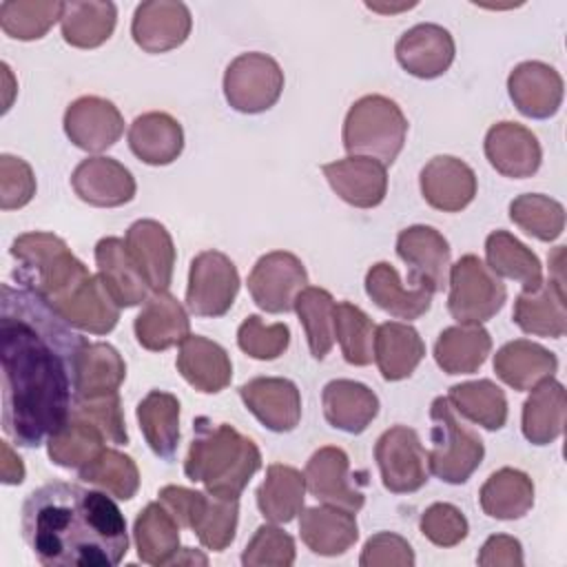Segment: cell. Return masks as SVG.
Segmentation results:
<instances>
[{"label": "cell", "mask_w": 567, "mask_h": 567, "mask_svg": "<svg viewBox=\"0 0 567 567\" xmlns=\"http://www.w3.org/2000/svg\"><path fill=\"white\" fill-rule=\"evenodd\" d=\"M86 343L40 295L0 286L2 430L13 443L38 447L71 419Z\"/></svg>", "instance_id": "6da1fadb"}, {"label": "cell", "mask_w": 567, "mask_h": 567, "mask_svg": "<svg viewBox=\"0 0 567 567\" xmlns=\"http://www.w3.org/2000/svg\"><path fill=\"white\" fill-rule=\"evenodd\" d=\"M20 514L22 538L47 567H113L126 556L124 514L104 492L51 481L24 498Z\"/></svg>", "instance_id": "7a4b0ae2"}, {"label": "cell", "mask_w": 567, "mask_h": 567, "mask_svg": "<svg viewBox=\"0 0 567 567\" xmlns=\"http://www.w3.org/2000/svg\"><path fill=\"white\" fill-rule=\"evenodd\" d=\"M261 467V452L252 439L228 423L197 416L193 441L184 461V474L202 483L208 494L239 498L252 474Z\"/></svg>", "instance_id": "3957f363"}, {"label": "cell", "mask_w": 567, "mask_h": 567, "mask_svg": "<svg viewBox=\"0 0 567 567\" xmlns=\"http://www.w3.org/2000/svg\"><path fill=\"white\" fill-rule=\"evenodd\" d=\"M16 259L13 277L53 308L64 303L78 286L91 277L89 268L69 250L66 241L53 233H24L11 244Z\"/></svg>", "instance_id": "277c9868"}, {"label": "cell", "mask_w": 567, "mask_h": 567, "mask_svg": "<svg viewBox=\"0 0 567 567\" xmlns=\"http://www.w3.org/2000/svg\"><path fill=\"white\" fill-rule=\"evenodd\" d=\"M408 120L401 106L385 95L359 97L343 122V148L348 155L372 157L390 166L403 151Z\"/></svg>", "instance_id": "5b68a950"}, {"label": "cell", "mask_w": 567, "mask_h": 567, "mask_svg": "<svg viewBox=\"0 0 567 567\" xmlns=\"http://www.w3.org/2000/svg\"><path fill=\"white\" fill-rule=\"evenodd\" d=\"M432 421V450L427 452L430 472L450 483H465L481 465L485 445L476 432L465 427L447 396H436L430 405Z\"/></svg>", "instance_id": "8992f818"}, {"label": "cell", "mask_w": 567, "mask_h": 567, "mask_svg": "<svg viewBox=\"0 0 567 567\" xmlns=\"http://www.w3.org/2000/svg\"><path fill=\"white\" fill-rule=\"evenodd\" d=\"M157 496L179 527L193 529L206 549L224 551L235 540L239 498H221L182 485H166Z\"/></svg>", "instance_id": "52a82bcc"}, {"label": "cell", "mask_w": 567, "mask_h": 567, "mask_svg": "<svg viewBox=\"0 0 567 567\" xmlns=\"http://www.w3.org/2000/svg\"><path fill=\"white\" fill-rule=\"evenodd\" d=\"M447 310L458 323L489 321L505 303V284L476 255H463L447 272Z\"/></svg>", "instance_id": "ba28073f"}, {"label": "cell", "mask_w": 567, "mask_h": 567, "mask_svg": "<svg viewBox=\"0 0 567 567\" xmlns=\"http://www.w3.org/2000/svg\"><path fill=\"white\" fill-rule=\"evenodd\" d=\"M284 91V71L275 58L250 51L237 55L224 73L226 102L239 113H264Z\"/></svg>", "instance_id": "9c48e42d"}, {"label": "cell", "mask_w": 567, "mask_h": 567, "mask_svg": "<svg viewBox=\"0 0 567 567\" xmlns=\"http://www.w3.org/2000/svg\"><path fill=\"white\" fill-rule=\"evenodd\" d=\"M239 292L237 266L219 250L193 257L186 286V308L197 317H221Z\"/></svg>", "instance_id": "30bf717a"}, {"label": "cell", "mask_w": 567, "mask_h": 567, "mask_svg": "<svg viewBox=\"0 0 567 567\" xmlns=\"http://www.w3.org/2000/svg\"><path fill=\"white\" fill-rule=\"evenodd\" d=\"M374 458L383 487L392 494H410L427 483V452L419 434L408 425L385 430L374 445Z\"/></svg>", "instance_id": "8fae6325"}, {"label": "cell", "mask_w": 567, "mask_h": 567, "mask_svg": "<svg viewBox=\"0 0 567 567\" xmlns=\"http://www.w3.org/2000/svg\"><path fill=\"white\" fill-rule=\"evenodd\" d=\"M308 286V272L301 259L288 250H272L257 259L248 275L252 301L270 312H290L297 295Z\"/></svg>", "instance_id": "7c38bea8"}, {"label": "cell", "mask_w": 567, "mask_h": 567, "mask_svg": "<svg viewBox=\"0 0 567 567\" xmlns=\"http://www.w3.org/2000/svg\"><path fill=\"white\" fill-rule=\"evenodd\" d=\"M303 478H306V489L323 505L359 512L365 503V496L350 472V458L341 447H334V445L319 447L308 458Z\"/></svg>", "instance_id": "4fadbf2b"}, {"label": "cell", "mask_w": 567, "mask_h": 567, "mask_svg": "<svg viewBox=\"0 0 567 567\" xmlns=\"http://www.w3.org/2000/svg\"><path fill=\"white\" fill-rule=\"evenodd\" d=\"M64 133L78 148L102 153L122 137L124 117L111 100L84 95L66 106Z\"/></svg>", "instance_id": "5bb4252c"}, {"label": "cell", "mask_w": 567, "mask_h": 567, "mask_svg": "<svg viewBox=\"0 0 567 567\" xmlns=\"http://www.w3.org/2000/svg\"><path fill=\"white\" fill-rule=\"evenodd\" d=\"M563 250L554 264L556 275L540 284L534 292H520L514 301L512 319L514 323L536 337L558 339L567 332V312H565V279H563Z\"/></svg>", "instance_id": "9a60e30c"}, {"label": "cell", "mask_w": 567, "mask_h": 567, "mask_svg": "<svg viewBox=\"0 0 567 567\" xmlns=\"http://www.w3.org/2000/svg\"><path fill=\"white\" fill-rule=\"evenodd\" d=\"M193 27L190 11L177 0H148L137 4L131 35L146 53H164L186 42Z\"/></svg>", "instance_id": "2e32d148"}, {"label": "cell", "mask_w": 567, "mask_h": 567, "mask_svg": "<svg viewBox=\"0 0 567 567\" xmlns=\"http://www.w3.org/2000/svg\"><path fill=\"white\" fill-rule=\"evenodd\" d=\"M248 412L272 432H292L301 421V394L290 379L255 377L239 385Z\"/></svg>", "instance_id": "e0dca14e"}, {"label": "cell", "mask_w": 567, "mask_h": 567, "mask_svg": "<svg viewBox=\"0 0 567 567\" xmlns=\"http://www.w3.org/2000/svg\"><path fill=\"white\" fill-rule=\"evenodd\" d=\"M394 53L410 75L434 80L452 66L456 47L447 29L434 22H421L399 38Z\"/></svg>", "instance_id": "ac0fdd59"}, {"label": "cell", "mask_w": 567, "mask_h": 567, "mask_svg": "<svg viewBox=\"0 0 567 567\" xmlns=\"http://www.w3.org/2000/svg\"><path fill=\"white\" fill-rule=\"evenodd\" d=\"M124 244L151 292L168 290L175 270V246L171 233L155 219H137L128 226Z\"/></svg>", "instance_id": "d6986e66"}, {"label": "cell", "mask_w": 567, "mask_h": 567, "mask_svg": "<svg viewBox=\"0 0 567 567\" xmlns=\"http://www.w3.org/2000/svg\"><path fill=\"white\" fill-rule=\"evenodd\" d=\"M75 195L97 208H115L135 197V177L113 157H86L71 173Z\"/></svg>", "instance_id": "ffe728a7"}, {"label": "cell", "mask_w": 567, "mask_h": 567, "mask_svg": "<svg viewBox=\"0 0 567 567\" xmlns=\"http://www.w3.org/2000/svg\"><path fill=\"white\" fill-rule=\"evenodd\" d=\"M507 91L514 106L532 120H547L556 115L563 102L560 73L538 60H527L514 66L507 78Z\"/></svg>", "instance_id": "44dd1931"}, {"label": "cell", "mask_w": 567, "mask_h": 567, "mask_svg": "<svg viewBox=\"0 0 567 567\" xmlns=\"http://www.w3.org/2000/svg\"><path fill=\"white\" fill-rule=\"evenodd\" d=\"M332 190L354 208H374L385 199L388 171L381 162L361 155H348L343 159L321 166Z\"/></svg>", "instance_id": "7402d4cb"}, {"label": "cell", "mask_w": 567, "mask_h": 567, "mask_svg": "<svg viewBox=\"0 0 567 567\" xmlns=\"http://www.w3.org/2000/svg\"><path fill=\"white\" fill-rule=\"evenodd\" d=\"M396 255L410 266V281H425L434 292L447 286L450 244L432 226H410L396 237Z\"/></svg>", "instance_id": "603a6c76"}, {"label": "cell", "mask_w": 567, "mask_h": 567, "mask_svg": "<svg viewBox=\"0 0 567 567\" xmlns=\"http://www.w3.org/2000/svg\"><path fill=\"white\" fill-rule=\"evenodd\" d=\"M485 157L492 168L512 179L532 177L540 168L538 137L523 124L496 122L485 135Z\"/></svg>", "instance_id": "cb8c5ba5"}, {"label": "cell", "mask_w": 567, "mask_h": 567, "mask_svg": "<svg viewBox=\"0 0 567 567\" xmlns=\"http://www.w3.org/2000/svg\"><path fill=\"white\" fill-rule=\"evenodd\" d=\"M423 199L443 213H458L472 204L476 195V175L458 157L436 155L419 175Z\"/></svg>", "instance_id": "d4e9b609"}, {"label": "cell", "mask_w": 567, "mask_h": 567, "mask_svg": "<svg viewBox=\"0 0 567 567\" xmlns=\"http://www.w3.org/2000/svg\"><path fill=\"white\" fill-rule=\"evenodd\" d=\"M365 292L381 310L405 321L425 315L434 295L425 281H410V286L401 284L396 268L388 261H379L368 270Z\"/></svg>", "instance_id": "484cf974"}, {"label": "cell", "mask_w": 567, "mask_h": 567, "mask_svg": "<svg viewBox=\"0 0 567 567\" xmlns=\"http://www.w3.org/2000/svg\"><path fill=\"white\" fill-rule=\"evenodd\" d=\"M135 339L151 352L168 350L190 334V319L184 306L168 292H153L133 323Z\"/></svg>", "instance_id": "4316f807"}, {"label": "cell", "mask_w": 567, "mask_h": 567, "mask_svg": "<svg viewBox=\"0 0 567 567\" xmlns=\"http://www.w3.org/2000/svg\"><path fill=\"white\" fill-rule=\"evenodd\" d=\"M97 277L120 308H133L146 301L151 288L137 266L133 264L124 239L104 237L95 244Z\"/></svg>", "instance_id": "83f0119b"}, {"label": "cell", "mask_w": 567, "mask_h": 567, "mask_svg": "<svg viewBox=\"0 0 567 567\" xmlns=\"http://www.w3.org/2000/svg\"><path fill=\"white\" fill-rule=\"evenodd\" d=\"M175 365L186 383L204 394L221 392L233 379V363L228 352L217 341L199 334H188L179 343Z\"/></svg>", "instance_id": "f1b7e54d"}, {"label": "cell", "mask_w": 567, "mask_h": 567, "mask_svg": "<svg viewBox=\"0 0 567 567\" xmlns=\"http://www.w3.org/2000/svg\"><path fill=\"white\" fill-rule=\"evenodd\" d=\"M299 534L310 551L319 556L346 554L359 538L354 512L334 505L303 507L299 512Z\"/></svg>", "instance_id": "f546056e"}, {"label": "cell", "mask_w": 567, "mask_h": 567, "mask_svg": "<svg viewBox=\"0 0 567 567\" xmlns=\"http://www.w3.org/2000/svg\"><path fill=\"white\" fill-rule=\"evenodd\" d=\"M326 421L348 434H361L379 414L377 394L352 379H334L321 392Z\"/></svg>", "instance_id": "4dcf8cb0"}, {"label": "cell", "mask_w": 567, "mask_h": 567, "mask_svg": "<svg viewBox=\"0 0 567 567\" xmlns=\"http://www.w3.org/2000/svg\"><path fill=\"white\" fill-rule=\"evenodd\" d=\"M558 359L540 343L514 339L494 354V372L509 388L525 392L538 383L554 379Z\"/></svg>", "instance_id": "1f68e13d"}, {"label": "cell", "mask_w": 567, "mask_h": 567, "mask_svg": "<svg viewBox=\"0 0 567 567\" xmlns=\"http://www.w3.org/2000/svg\"><path fill=\"white\" fill-rule=\"evenodd\" d=\"M128 146L137 159L151 166H166L182 155V124L162 111L142 113L128 126Z\"/></svg>", "instance_id": "d6a6232c"}, {"label": "cell", "mask_w": 567, "mask_h": 567, "mask_svg": "<svg viewBox=\"0 0 567 567\" xmlns=\"http://www.w3.org/2000/svg\"><path fill=\"white\" fill-rule=\"evenodd\" d=\"M425 357V343L410 323L385 321L374 332V361L385 381L408 379Z\"/></svg>", "instance_id": "836d02e7"}, {"label": "cell", "mask_w": 567, "mask_h": 567, "mask_svg": "<svg viewBox=\"0 0 567 567\" xmlns=\"http://www.w3.org/2000/svg\"><path fill=\"white\" fill-rule=\"evenodd\" d=\"M492 350V337L481 323L445 328L434 343L436 365L447 374L476 372Z\"/></svg>", "instance_id": "e575fe53"}, {"label": "cell", "mask_w": 567, "mask_h": 567, "mask_svg": "<svg viewBox=\"0 0 567 567\" xmlns=\"http://www.w3.org/2000/svg\"><path fill=\"white\" fill-rule=\"evenodd\" d=\"M73 328L91 334H106L120 321V306L113 301L97 275L86 277L78 290L55 308Z\"/></svg>", "instance_id": "d590c367"}, {"label": "cell", "mask_w": 567, "mask_h": 567, "mask_svg": "<svg viewBox=\"0 0 567 567\" xmlns=\"http://www.w3.org/2000/svg\"><path fill=\"white\" fill-rule=\"evenodd\" d=\"M567 396L563 383L547 379L523 403V436L534 445L554 443L565 430Z\"/></svg>", "instance_id": "8d00e7d4"}, {"label": "cell", "mask_w": 567, "mask_h": 567, "mask_svg": "<svg viewBox=\"0 0 567 567\" xmlns=\"http://www.w3.org/2000/svg\"><path fill=\"white\" fill-rule=\"evenodd\" d=\"M478 503L481 509L496 520L523 518L534 505V483L520 470L501 467L483 483Z\"/></svg>", "instance_id": "74e56055"}, {"label": "cell", "mask_w": 567, "mask_h": 567, "mask_svg": "<svg viewBox=\"0 0 567 567\" xmlns=\"http://www.w3.org/2000/svg\"><path fill=\"white\" fill-rule=\"evenodd\" d=\"M133 538L137 558L146 565H171L179 551V523L159 503H148L135 518Z\"/></svg>", "instance_id": "f35d334b"}, {"label": "cell", "mask_w": 567, "mask_h": 567, "mask_svg": "<svg viewBox=\"0 0 567 567\" xmlns=\"http://www.w3.org/2000/svg\"><path fill=\"white\" fill-rule=\"evenodd\" d=\"M487 268L496 277L514 279L523 286V292H534L543 284L540 259L512 233L494 230L485 239Z\"/></svg>", "instance_id": "ab89813d"}, {"label": "cell", "mask_w": 567, "mask_h": 567, "mask_svg": "<svg viewBox=\"0 0 567 567\" xmlns=\"http://www.w3.org/2000/svg\"><path fill=\"white\" fill-rule=\"evenodd\" d=\"M257 507L270 523H290L306 498V478L292 465L272 463L266 470L264 483L257 487Z\"/></svg>", "instance_id": "60d3db41"}, {"label": "cell", "mask_w": 567, "mask_h": 567, "mask_svg": "<svg viewBox=\"0 0 567 567\" xmlns=\"http://www.w3.org/2000/svg\"><path fill=\"white\" fill-rule=\"evenodd\" d=\"M140 430L159 458H173L179 443V401L164 390H151L137 403Z\"/></svg>", "instance_id": "b9f144b4"}, {"label": "cell", "mask_w": 567, "mask_h": 567, "mask_svg": "<svg viewBox=\"0 0 567 567\" xmlns=\"http://www.w3.org/2000/svg\"><path fill=\"white\" fill-rule=\"evenodd\" d=\"M104 443L106 436L97 425L80 414H71V419L47 441V454L55 465L80 472L104 452Z\"/></svg>", "instance_id": "7bdbcfd3"}, {"label": "cell", "mask_w": 567, "mask_h": 567, "mask_svg": "<svg viewBox=\"0 0 567 567\" xmlns=\"http://www.w3.org/2000/svg\"><path fill=\"white\" fill-rule=\"evenodd\" d=\"M117 22V9L113 2H64L62 38L75 49H95L104 44Z\"/></svg>", "instance_id": "ee69618b"}, {"label": "cell", "mask_w": 567, "mask_h": 567, "mask_svg": "<svg viewBox=\"0 0 567 567\" xmlns=\"http://www.w3.org/2000/svg\"><path fill=\"white\" fill-rule=\"evenodd\" d=\"M126 377V363L120 352L102 341L86 343L78 365V401L117 394Z\"/></svg>", "instance_id": "f6af8a7d"}, {"label": "cell", "mask_w": 567, "mask_h": 567, "mask_svg": "<svg viewBox=\"0 0 567 567\" xmlns=\"http://www.w3.org/2000/svg\"><path fill=\"white\" fill-rule=\"evenodd\" d=\"M447 401L454 412L485 430H501L507 421L505 392L489 379L452 385L447 392Z\"/></svg>", "instance_id": "bcb514c9"}, {"label": "cell", "mask_w": 567, "mask_h": 567, "mask_svg": "<svg viewBox=\"0 0 567 567\" xmlns=\"http://www.w3.org/2000/svg\"><path fill=\"white\" fill-rule=\"evenodd\" d=\"M306 330L308 348L315 359H326L334 343V299L326 288L306 286L292 308Z\"/></svg>", "instance_id": "7dc6e473"}, {"label": "cell", "mask_w": 567, "mask_h": 567, "mask_svg": "<svg viewBox=\"0 0 567 567\" xmlns=\"http://www.w3.org/2000/svg\"><path fill=\"white\" fill-rule=\"evenodd\" d=\"M64 2L58 0H7L0 4V27L16 40H40L58 20Z\"/></svg>", "instance_id": "c3c4849f"}, {"label": "cell", "mask_w": 567, "mask_h": 567, "mask_svg": "<svg viewBox=\"0 0 567 567\" xmlns=\"http://www.w3.org/2000/svg\"><path fill=\"white\" fill-rule=\"evenodd\" d=\"M78 474L84 483L95 485L120 501H131L140 489V470L135 461L113 447H104V452Z\"/></svg>", "instance_id": "681fc988"}, {"label": "cell", "mask_w": 567, "mask_h": 567, "mask_svg": "<svg viewBox=\"0 0 567 567\" xmlns=\"http://www.w3.org/2000/svg\"><path fill=\"white\" fill-rule=\"evenodd\" d=\"M374 332L372 319L354 303H334V339L341 346V354L350 365H368L374 359Z\"/></svg>", "instance_id": "f907efd6"}, {"label": "cell", "mask_w": 567, "mask_h": 567, "mask_svg": "<svg viewBox=\"0 0 567 567\" xmlns=\"http://www.w3.org/2000/svg\"><path fill=\"white\" fill-rule=\"evenodd\" d=\"M509 219L527 235L540 241H554L563 235L565 208L560 202L547 195L525 193L512 199Z\"/></svg>", "instance_id": "816d5d0a"}, {"label": "cell", "mask_w": 567, "mask_h": 567, "mask_svg": "<svg viewBox=\"0 0 567 567\" xmlns=\"http://www.w3.org/2000/svg\"><path fill=\"white\" fill-rule=\"evenodd\" d=\"M290 328L286 323H264L259 315H248L237 330V346L252 359L272 361L286 352Z\"/></svg>", "instance_id": "f5cc1de1"}, {"label": "cell", "mask_w": 567, "mask_h": 567, "mask_svg": "<svg viewBox=\"0 0 567 567\" xmlns=\"http://www.w3.org/2000/svg\"><path fill=\"white\" fill-rule=\"evenodd\" d=\"M295 554V538L288 532L277 525H259L241 554V563L246 567H290Z\"/></svg>", "instance_id": "db71d44e"}, {"label": "cell", "mask_w": 567, "mask_h": 567, "mask_svg": "<svg viewBox=\"0 0 567 567\" xmlns=\"http://www.w3.org/2000/svg\"><path fill=\"white\" fill-rule=\"evenodd\" d=\"M421 534L436 547H454L465 540L470 525L452 503H434L421 514Z\"/></svg>", "instance_id": "11a10c76"}, {"label": "cell", "mask_w": 567, "mask_h": 567, "mask_svg": "<svg viewBox=\"0 0 567 567\" xmlns=\"http://www.w3.org/2000/svg\"><path fill=\"white\" fill-rule=\"evenodd\" d=\"M35 195V175L31 166L16 155H0V208H22Z\"/></svg>", "instance_id": "9f6ffc18"}, {"label": "cell", "mask_w": 567, "mask_h": 567, "mask_svg": "<svg viewBox=\"0 0 567 567\" xmlns=\"http://www.w3.org/2000/svg\"><path fill=\"white\" fill-rule=\"evenodd\" d=\"M73 414H80V416L89 419L93 425H97L109 443H115V445L128 443V432H126V423H124L120 394H109V396H97V399H80L73 405Z\"/></svg>", "instance_id": "6f0895ef"}, {"label": "cell", "mask_w": 567, "mask_h": 567, "mask_svg": "<svg viewBox=\"0 0 567 567\" xmlns=\"http://www.w3.org/2000/svg\"><path fill=\"white\" fill-rule=\"evenodd\" d=\"M359 565L361 567H388V565L412 567L414 551L403 536L392 532H379L365 540Z\"/></svg>", "instance_id": "680465c9"}, {"label": "cell", "mask_w": 567, "mask_h": 567, "mask_svg": "<svg viewBox=\"0 0 567 567\" xmlns=\"http://www.w3.org/2000/svg\"><path fill=\"white\" fill-rule=\"evenodd\" d=\"M476 560L481 567H498V565L520 567L523 565L520 540L507 534H494L483 543Z\"/></svg>", "instance_id": "91938a15"}, {"label": "cell", "mask_w": 567, "mask_h": 567, "mask_svg": "<svg viewBox=\"0 0 567 567\" xmlns=\"http://www.w3.org/2000/svg\"><path fill=\"white\" fill-rule=\"evenodd\" d=\"M0 447H2V483L4 485H20L24 481L22 458L11 450V445L7 441H2Z\"/></svg>", "instance_id": "94428289"}]
</instances>
